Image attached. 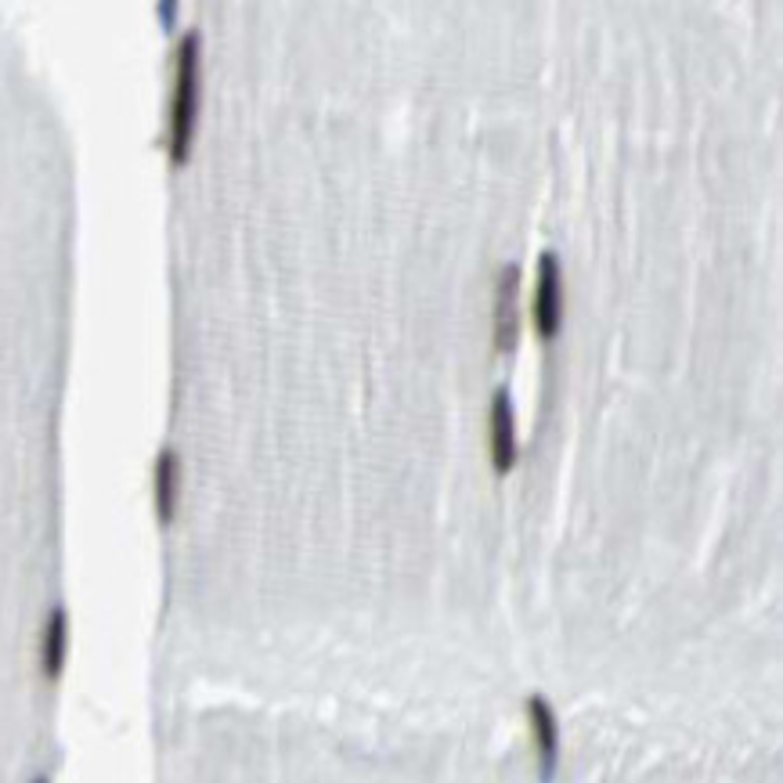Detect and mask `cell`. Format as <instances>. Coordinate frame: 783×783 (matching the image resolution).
Instances as JSON below:
<instances>
[{
  "instance_id": "obj_6",
  "label": "cell",
  "mask_w": 783,
  "mask_h": 783,
  "mask_svg": "<svg viewBox=\"0 0 783 783\" xmlns=\"http://www.w3.org/2000/svg\"><path fill=\"white\" fill-rule=\"evenodd\" d=\"M528 712H531V726H534V744H539V755H542V773L545 780L553 776V765L560 755V730H556V715L542 697H531L528 701Z\"/></svg>"
},
{
  "instance_id": "obj_5",
  "label": "cell",
  "mask_w": 783,
  "mask_h": 783,
  "mask_svg": "<svg viewBox=\"0 0 783 783\" xmlns=\"http://www.w3.org/2000/svg\"><path fill=\"white\" fill-rule=\"evenodd\" d=\"M178 495H181V459L173 448H163L155 459V513L159 524H170L178 513Z\"/></svg>"
},
{
  "instance_id": "obj_1",
  "label": "cell",
  "mask_w": 783,
  "mask_h": 783,
  "mask_svg": "<svg viewBox=\"0 0 783 783\" xmlns=\"http://www.w3.org/2000/svg\"><path fill=\"white\" fill-rule=\"evenodd\" d=\"M199 62H202V40L199 33H184L178 43V58H173V94H170L167 149H170L173 167H184L188 152H192V138L199 123V94H202Z\"/></svg>"
},
{
  "instance_id": "obj_3",
  "label": "cell",
  "mask_w": 783,
  "mask_h": 783,
  "mask_svg": "<svg viewBox=\"0 0 783 783\" xmlns=\"http://www.w3.org/2000/svg\"><path fill=\"white\" fill-rule=\"evenodd\" d=\"M488 430H491V466L495 473H510L516 466V412L510 390L499 387L491 394V412H488Z\"/></svg>"
},
{
  "instance_id": "obj_2",
  "label": "cell",
  "mask_w": 783,
  "mask_h": 783,
  "mask_svg": "<svg viewBox=\"0 0 783 783\" xmlns=\"http://www.w3.org/2000/svg\"><path fill=\"white\" fill-rule=\"evenodd\" d=\"M534 329L542 340H556L563 325V264L553 250L539 257V282H534Z\"/></svg>"
},
{
  "instance_id": "obj_4",
  "label": "cell",
  "mask_w": 783,
  "mask_h": 783,
  "mask_svg": "<svg viewBox=\"0 0 783 783\" xmlns=\"http://www.w3.org/2000/svg\"><path fill=\"white\" fill-rule=\"evenodd\" d=\"M516 285H520V271L510 264L499 274V289H495V347L499 351H513L516 343Z\"/></svg>"
},
{
  "instance_id": "obj_8",
  "label": "cell",
  "mask_w": 783,
  "mask_h": 783,
  "mask_svg": "<svg viewBox=\"0 0 783 783\" xmlns=\"http://www.w3.org/2000/svg\"><path fill=\"white\" fill-rule=\"evenodd\" d=\"M33 783H51V780H48V776H37Z\"/></svg>"
},
{
  "instance_id": "obj_7",
  "label": "cell",
  "mask_w": 783,
  "mask_h": 783,
  "mask_svg": "<svg viewBox=\"0 0 783 783\" xmlns=\"http://www.w3.org/2000/svg\"><path fill=\"white\" fill-rule=\"evenodd\" d=\"M66 646H69V618L62 606H54L48 618V629H43V654H40L43 675H48L51 683L66 669Z\"/></svg>"
}]
</instances>
